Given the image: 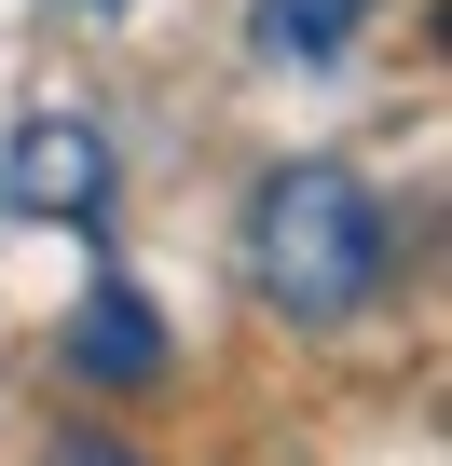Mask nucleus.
Segmentation results:
<instances>
[{
    "label": "nucleus",
    "instance_id": "obj_1",
    "mask_svg": "<svg viewBox=\"0 0 452 466\" xmlns=\"http://www.w3.org/2000/svg\"><path fill=\"white\" fill-rule=\"evenodd\" d=\"M384 275H397V233L357 165H275L247 192V289L288 329H357L384 302Z\"/></svg>",
    "mask_w": 452,
    "mask_h": 466
},
{
    "label": "nucleus",
    "instance_id": "obj_2",
    "mask_svg": "<svg viewBox=\"0 0 452 466\" xmlns=\"http://www.w3.org/2000/svg\"><path fill=\"white\" fill-rule=\"evenodd\" d=\"M110 206V137L83 124V110H28L15 124V151H0V219H96Z\"/></svg>",
    "mask_w": 452,
    "mask_h": 466
},
{
    "label": "nucleus",
    "instance_id": "obj_3",
    "mask_svg": "<svg viewBox=\"0 0 452 466\" xmlns=\"http://www.w3.org/2000/svg\"><path fill=\"white\" fill-rule=\"evenodd\" d=\"M69 370H83V384H110V398L165 384V316H151V289L96 275V289H83V316H69Z\"/></svg>",
    "mask_w": 452,
    "mask_h": 466
},
{
    "label": "nucleus",
    "instance_id": "obj_4",
    "mask_svg": "<svg viewBox=\"0 0 452 466\" xmlns=\"http://www.w3.org/2000/svg\"><path fill=\"white\" fill-rule=\"evenodd\" d=\"M370 28V0H261V15H247V42L275 56V69H316V56H343Z\"/></svg>",
    "mask_w": 452,
    "mask_h": 466
},
{
    "label": "nucleus",
    "instance_id": "obj_5",
    "mask_svg": "<svg viewBox=\"0 0 452 466\" xmlns=\"http://www.w3.org/2000/svg\"><path fill=\"white\" fill-rule=\"evenodd\" d=\"M55 466H137L124 439H55Z\"/></svg>",
    "mask_w": 452,
    "mask_h": 466
},
{
    "label": "nucleus",
    "instance_id": "obj_6",
    "mask_svg": "<svg viewBox=\"0 0 452 466\" xmlns=\"http://www.w3.org/2000/svg\"><path fill=\"white\" fill-rule=\"evenodd\" d=\"M83 15H124V0H83Z\"/></svg>",
    "mask_w": 452,
    "mask_h": 466
}]
</instances>
